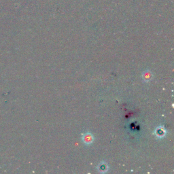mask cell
I'll use <instances>...</instances> for the list:
<instances>
[{"mask_svg":"<svg viewBox=\"0 0 174 174\" xmlns=\"http://www.w3.org/2000/svg\"><path fill=\"white\" fill-rule=\"evenodd\" d=\"M82 141L85 145H91L94 142V136L91 133H85L82 135Z\"/></svg>","mask_w":174,"mask_h":174,"instance_id":"6da1fadb","label":"cell"},{"mask_svg":"<svg viewBox=\"0 0 174 174\" xmlns=\"http://www.w3.org/2000/svg\"><path fill=\"white\" fill-rule=\"evenodd\" d=\"M166 133H167L166 129L164 128L163 126H161L157 127V128L155 130V135L157 137V138H160V139L163 138L165 136Z\"/></svg>","mask_w":174,"mask_h":174,"instance_id":"7a4b0ae2","label":"cell"},{"mask_svg":"<svg viewBox=\"0 0 174 174\" xmlns=\"http://www.w3.org/2000/svg\"><path fill=\"white\" fill-rule=\"evenodd\" d=\"M142 78L145 82H149L153 78V73L150 70H146L142 73Z\"/></svg>","mask_w":174,"mask_h":174,"instance_id":"3957f363","label":"cell"},{"mask_svg":"<svg viewBox=\"0 0 174 174\" xmlns=\"http://www.w3.org/2000/svg\"><path fill=\"white\" fill-rule=\"evenodd\" d=\"M97 169L100 173H106L109 169V166L106 162H102L98 165Z\"/></svg>","mask_w":174,"mask_h":174,"instance_id":"277c9868","label":"cell"}]
</instances>
